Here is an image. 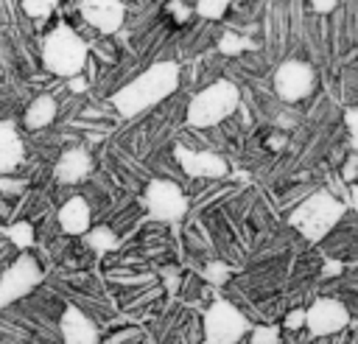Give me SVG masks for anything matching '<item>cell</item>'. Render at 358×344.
<instances>
[{
    "mask_svg": "<svg viewBox=\"0 0 358 344\" xmlns=\"http://www.w3.org/2000/svg\"><path fill=\"white\" fill-rule=\"evenodd\" d=\"M176 87H179V64L176 62H157L145 73H140L134 81L120 87L112 95V103L123 117H134V115L151 109L154 103L165 101Z\"/></svg>",
    "mask_w": 358,
    "mask_h": 344,
    "instance_id": "6da1fadb",
    "label": "cell"
},
{
    "mask_svg": "<svg viewBox=\"0 0 358 344\" xmlns=\"http://www.w3.org/2000/svg\"><path fill=\"white\" fill-rule=\"evenodd\" d=\"M87 42L70 28V25H56L48 36H45V45H42V64L48 67V73L53 76H62V78H70V76H78L87 64Z\"/></svg>",
    "mask_w": 358,
    "mask_h": 344,
    "instance_id": "7a4b0ae2",
    "label": "cell"
},
{
    "mask_svg": "<svg viewBox=\"0 0 358 344\" xmlns=\"http://www.w3.org/2000/svg\"><path fill=\"white\" fill-rule=\"evenodd\" d=\"M241 103V92L232 81H215L196 92L187 103V123L196 129H210L229 117Z\"/></svg>",
    "mask_w": 358,
    "mask_h": 344,
    "instance_id": "3957f363",
    "label": "cell"
},
{
    "mask_svg": "<svg viewBox=\"0 0 358 344\" xmlns=\"http://www.w3.org/2000/svg\"><path fill=\"white\" fill-rule=\"evenodd\" d=\"M347 204L338 201L336 196H330L327 190H319L313 196H308L294 213H291V224L308 238V241H322L344 215Z\"/></svg>",
    "mask_w": 358,
    "mask_h": 344,
    "instance_id": "277c9868",
    "label": "cell"
},
{
    "mask_svg": "<svg viewBox=\"0 0 358 344\" xmlns=\"http://www.w3.org/2000/svg\"><path fill=\"white\" fill-rule=\"evenodd\" d=\"M246 316L227 299H215L204 313V341L210 344H235L246 336Z\"/></svg>",
    "mask_w": 358,
    "mask_h": 344,
    "instance_id": "5b68a950",
    "label": "cell"
},
{
    "mask_svg": "<svg viewBox=\"0 0 358 344\" xmlns=\"http://www.w3.org/2000/svg\"><path fill=\"white\" fill-rule=\"evenodd\" d=\"M313 84H316L313 67L308 62H299V59L282 62L277 67V73H274V89L288 103H296V101L308 98L313 92Z\"/></svg>",
    "mask_w": 358,
    "mask_h": 344,
    "instance_id": "8992f818",
    "label": "cell"
},
{
    "mask_svg": "<svg viewBox=\"0 0 358 344\" xmlns=\"http://www.w3.org/2000/svg\"><path fill=\"white\" fill-rule=\"evenodd\" d=\"M145 207H148V215L157 221H176L187 213V199L179 190V185L168 179H154L145 187Z\"/></svg>",
    "mask_w": 358,
    "mask_h": 344,
    "instance_id": "52a82bcc",
    "label": "cell"
},
{
    "mask_svg": "<svg viewBox=\"0 0 358 344\" xmlns=\"http://www.w3.org/2000/svg\"><path fill=\"white\" fill-rule=\"evenodd\" d=\"M350 324V310L344 308V302L322 296L316 299L308 310H305V327L310 336L322 338V336H333L338 330H344Z\"/></svg>",
    "mask_w": 358,
    "mask_h": 344,
    "instance_id": "ba28073f",
    "label": "cell"
},
{
    "mask_svg": "<svg viewBox=\"0 0 358 344\" xmlns=\"http://www.w3.org/2000/svg\"><path fill=\"white\" fill-rule=\"evenodd\" d=\"M81 17L101 34H112L123 22V3L120 0H78Z\"/></svg>",
    "mask_w": 358,
    "mask_h": 344,
    "instance_id": "9c48e42d",
    "label": "cell"
},
{
    "mask_svg": "<svg viewBox=\"0 0 358 344\" xmlns=\"http://www.w3.org/2000/svg\"><path fill=\"white\" fill-rule=\"evenodd\" d=\"M176 159L185 168V173H190V176H224L227 173V162L213 151H190V148L179 145Z\"/></svg>",
    "mask_w": 358,
    "mask_h": 344,
    "instance_id": "30bf717a",
    "label": "cell"
},
{
    "mask_svg": "<svg viewBox=\"0 0 358 344\" xmlns=\"http://www.w3.org/2000/svg\"><path fill=\"white\" fill-rule=\"evenodd\" d=\"M62 338L70 344H92V341H98V330L84 310L70 305L62 316Z\"/></svg>",
    "mask_w": 358,
    "mask_h": 344,
    "instance_id": "8fae6325",
    "label": "cell"
},
{
    "mask_svg": "<svg viewBox=\"0 0 358 344\" xmlns=\"http://www.w3.org/2000/svg\"><path fill=\"white\" fill-rule=\"evenodd\" d=\"M90 221H92V210L87 204L84 196H73L62 204L59 210V227L67 232V235H84L90 229Z\"/></svg>",
    "mask_w": 358,
    "mask_h": 344,
    "instance_id": "7c38bea8",
    "label": "cell"
},
{
    "mask_svg": "<svg viewBox=\"0 0 358 344\" xmlns=\"http://www.w3.org/2000/svg\"><path fill=\"white\" fill-rule=\"evenodd\" d=\"M90 168H92V159L84 148H67L56 162V179L64 185H76V182L87 179Z\"/></svg>",
    "mask_w": 358,
    "mask_h": 344,
    "instance_id": "4fadbf2b",
    "label": "cell"
},
{
    "mask_svg": "<svg viewBox=\"0 0 358 344\" xmlns=\"http://www.w3.org/2000/svg\"><path fill=\"white\" fill-rule=\"evenodd\" d=\"M56 112H59V103H56L53 95H36V98L28 103L22 120H25V126H28L31 131H39V129H45V126L53 123Z\"/></svg>",
    "mask_w": 358,
    "mask_h": 344,
    "instance_id": "5bb4252c",
    "label": "cell"
},
{
    "mask_svg": "<svg viewBox=\"0 0 358 344\" xmlns=\"http://www.w3.org/2000/svg\"><path fill=\"white\" fill-rule=\"evenodd\" d=\"M22 162V143L11 126H0V173H11Z\"/></svg>",
    "mask_w": 358,
    "mask_h": 344,
    "instance_id": "9a60e30c",
    "label": "cell"
},
{
    "mask_svg": "<svg viewBox=\"0 0 358 344\" xmlns=\"http://www.w3.org/2000/svg\"><path fill=\"white\" fill-rule=\"evenodd\" d=\"M229 8V0H199L196 3V14L204 20H221Z\"/></svg>",
    "mask_w": 358,
    "mask_h": 344,
    "instance_id": "2e32d148",
    "label": "cell"
},
{
    "mask_svg": "<svg viewBox=\"0 0 358 344\" xmlns=\"http://www.w3.org/2000/svg\"><path fill=\"white\" fill-rule=\"evenodd\" d=\"M59 6V0H22V11L34 20H45L53 14V8Z\"/></svg>",
    "mask_w": 358,
    "mask_h": 344,
    "instance_id": "e0dca14e",
    "label": "cell"
},
{
    "mask_svg": "<svg viewBox=\"0 0 358 344\" xmlns=\"http://www.w3.org/2000/svg\"><path fill=\"white\" fill-rule=\"evenodd\" d=\"M87 243L92 246V249H112V246H117V238H115V232L112 229H106V227H98V229H92L90 235H87Z\"/></svg>",
    "mask_w": 358,
    "mask_h": 344,
    "instance_id": "ac0fdd59",
    "label": "cell"
},
{
    "mask_svg": "<svg viewBox=\"0 0 358 344\" xmlns=\"http://www.w3.org/2000/svg\"><path fill=\"white\" fill-rule=\"evenodd\" d=\"M249 341H252V344H263V341L277 344V341H280V330H277V327H255V330L249 333Z\"/></svg>",
    "mask_w": 358,
    "mask_h": 344,
    "instance_id": "d6986e66",
    "label": "cell"
},
{
    "mask_svg": "<svg viewBox=\"0 0 358 344\" xmlns=\"http://www.w3.org/2000/svg\"><path fill=\"white\" fill-rule=\"evenodd\" d=\"M11 238H14V243H20V246H28V243H34V229H31V224H14L11 227V232H8Z\"/></svg>",
    "mask_w": 358,
    "mask_h": 344,
    "instance_id": "ffe728a7",
    "label": "cell"
},
{
    "mask_svg": "<svg viewBox=\"0 0 358 344\" xmlns=\"http://www.w3.org/2000/svg\"><path fill=\"white\" fill-rule=\"evenodd\" d=\"M243 48H249V39L235 36V34H224V39H221V50H224V53H238V50H243Z\"/></svg>",
    "mask_w": 358,
    "mask_h": 344,
    "instance_id": "44dd1931",
    "label": "cell"
},
{
    "mask_svg": "<svg viewBox=\"0 0 358 344\" xmlns=\"http://www.w3.org/2000/svg\"><path fill=\"white\" fill-rule=\"evenodd\" d=\"M305 324V310L299 308V310H291L288 316H285V327L288 330H296V327H302Z\"/></svg>",
    "mask_w": 358,
    "mask_h": 344,
    "instance_id": "7402d4cb",
    "label": "cell"
},
{
    "mask_svg": "<svg viewBox=\"0 0 358 344\" xmlns=\"http://www.w3.org/2000/svg\"><path fill=\"white\" fill-rule=\"evenodd\" d=\"M347 126H350V131H352V145L358 148V109H350V112H347Z\"/></svg>",
    "mask_w": 358,
    "mask_h": 344,
    "instance_id": "603a6c76",
    "label": "cell"
},
{
    "mask_svg": "<svg viewBox=\"0 0 358 344\" xmlns=\"http://www.w3.org/2000/svg\"><path fill=\"white\" fill-rule=\"evenodd\" d=\"M336 3H338V0H313V11L327 14V11H333V8H336Z\"/></svg>",
    "mask_w": 358,
    "mask_h": 344,
    "instance_id": "cb8c5ba5",
    "label": "cell"
},
{
    "mask_svg": "<svg viewBox=\"0 0 358 344\" xmlns=\"http://www.w3.org/2000/svg\"><path fill=\"white\" fill-rule=\"evenodd\" d=\"M355 176V157L347 162V168H344V179H352Z\"/></svg>",
    "mask_w": 358,
    "mask_h": 344,
    "instance_id": "d4e9b609",
    "label": "cell"
},
{
    "mask_svg": "<svg viewBox=\"0 0 358 344\" xmlns=\"http://www.w3.org/2000/svg\"><path fill=\"white\" fill-rule=\"evenodd\" d=\"M350 201H352V207H358V185L350 187Z\"/></svg>",
    "mask_w": 358,
    "mask_h": 344,
    "instance_id": "484cf974",
    "label": "cell"
}]
</instances>
